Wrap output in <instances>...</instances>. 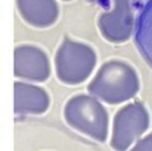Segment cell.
<instances>
[{"label":"cell","mask_w":152,"mask_h":151,"mask_svg":"<svg viewBox=\"0 0 152 151\" xmlns=\"http://www.w3.org/2000/svg\"><path fill=\"white\" fill-rule=\"evenodd\" d=\"M134 44L143 59L152 69V0H148L136 19Z\"/></svg>","instance_id":"cell-9"},{"label":"cell","mask_w":152,"mask_h":151,"mask_svg":"<svg viewBox=\"0 0 152 151\" xmlns=\"http://www.w3.org/2000/svg\"><path fill=\"white\" fill-rule=\"evenodd\" d=\"M50 105L47 92L36 85L14 83V112L18 114L44 113Z\"/></svg>","instance_id":"cell-7"},{"label":"cell","mask_w":152,"mask_h":151,"mask_svg":"<svg viewBox=\"0 0 152 151\" xmlns=\"http://www.w3.org/2000/svg\"><path fill=\"white\" fill-rule=\"evenodd\" d=\"M47 54L37 46L24 45L14 50V75L34 81H45L50 76Z\"/></svg>","instance_id":"cell-6"},{"label":"cell","mask_w":152,"mask_h":151,"mask_svg":"<svg viewBox=\"0 0 152 151\" xmlns=\"http://www.w3.org/2000/svg\"><path fill=\"white\" fill-rule=\"evenodd\" d=\"M65 120L79 132L104 143L109 135V116L105 108L93 97L78 95L64 109Z\"/></svg>","instance_id":"cell-2"},{"label":"cell","mask_w":152,"mask_h":151,"mask_svg":"<svg viewBox=\"0 0 152 151\" xmlns=\"http://www.w3.org/2000/svg\"><path fill=\"white\" fill-rule=\"evenodd\" d=\"M99 30L107 41H126L133 29V13L127 0H114L113 10L103 13L98 19Z\"/></svg>","instance_id":"cell-5"},{"label":"cell","mask_w":152,"mask_h":151,"mask_svg":"<svg viewBox=\"0 0 152 151\" xmlns=\"http://www.w3.org/2000/svg\"><path fill=\"white\" fill-rule=\"evenodd\" d=\"M96 63L97 56L92 47L67 37L63 40L54 58L59 80L69 85L85 81L93 71Z\"/></svg>","instance_id":"cell-3"},{"label":"cell","mask_w":152,"mask_h":151,"mask_svg":"<svg viewBox=\"0 0 152 151\" xmlns=\"http://www.w3.org/2000/svg\"><path fill=\"white\" fill-rule=\"evenodd\" d=\"M149 113L140 102L123 106L113 118L111 147L115 151H126L149 128Z\"/></svg>","instance_id":"cell-4"},{"label":"cell","mask_w":152,"mask_h":151,"mask_svg":"<svg viewBox=\"0 0 152 151\" xmlns=\"http://www.w3.org/2000/svg\"><path fill=\"white\" fill-rule=\"evenodd\" d=\"M139 80L136 71L126 63L110 60L100 66L87 91L107 104H119L136 96Z\"/></svg>","instance_id":"cell-1"},{"label":"cell","mask_w":152,"mask_h":151,"mask_svg":"<svg viewBox=\"0 0 152 151\" xmlns=\"http://www.w3.org/2000/svg\"><path fill=\"white\" fill-rule=\"evenodd\" d=\"M130 151H152V132L137 142Z\"/></svg>","instance_id":"cell-10"},{"label":"cell","mask_w":152,"mask_h":151,"mask_svg":"<svg viewBox=\"0 0 152 151\" xmlns=\"http://www.w3.org/2000/svg\"><path fill=\"white\" fill-rule=\"evenodd\" d=\"M65 1H69V0H65Z\"/></svg>","instance_id":"cell-11"},{"label":"cell","mask_w":152,"mask_h":151,"mask_svg":"<svg viewBox=\"0 0 152 151\" xmlns=\"http://www.w3.org/2000/svg\"><path fill=\"white\" fill-rule=\"evenodd\" d=\"M20 15L36 27H47L56 23L59 7L54 0H17Z\"/></svg>","instance_id":"cell-8"}]
</instances>
